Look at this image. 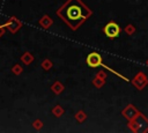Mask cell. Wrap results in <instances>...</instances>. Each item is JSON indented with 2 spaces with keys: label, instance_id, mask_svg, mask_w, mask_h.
Masks as SVG:
<instances>
[{
  "label": "cell",
  "instance_id": "6da1fadb",
  "mask_svg": "<svg viewBox=\"0 0 148 133\" xmlns=\"http://www.w3.org/2000/svg\"><path fill=\"white\" fill-rule=\"evenodd\" d=\"M57 15L72 28H76L84 20L90 17L91 10L84 6L81 0H68L57 10Z\"/></svg>",
  "mask_w": 148,
  "mask_h": 133
},
{
  "label": "cell",
  "instance_id": "3957f363",
  "mask_svg": "<svg viewBox=\"0 0 148 133\" xmlns=\"http://www.w3.org/2000/svg\"><path fill=\"white\" fill-rule=\"evenodd\" d=\"M86 61H87V65L89 67L96 68V67H98V66L102 65V57L97 52H91V53L88 54Z\"/></svg>",
  "mask_w": 148,
  "mask_h": 133
},
{
  "label": "cell",
  "instance_id": "277c9868",
  "mask_svg": "<svg viewBox=\"0 0 148 133\" xmlns=\"http://www.w3.org/2000/svg\"><path fill=\"white\" fill-rule=\"evenodd\" d=\"M0 34H1V31H0Z\"/></svg>",
  "mask_w": 148,
  "mask_h": 133
},
{
  "label": "cell",
  "instance_id": "7a4b0ae2",
  "mask_svg": "<svg viewBox=\"0 0 148 133\" xmlns=\"http://www.w3.org/2000/svg\"><path fill=\"white\" fill-rule=\"evenodd\" d=\"M103 32L109 37V38H116L120 34V28L116 22H109L103 28Z\"/></svg>",
  "mask_w": 148,
  "mask_h": 133
}]
</instances>
